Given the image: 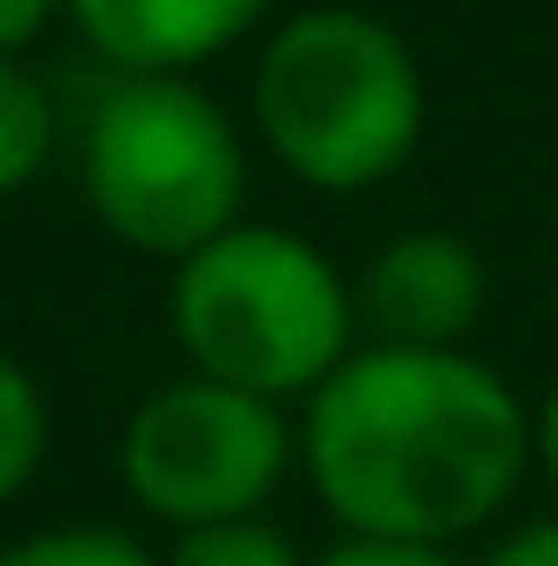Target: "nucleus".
I'll return each mask as SVG.
<instances>
[{"label": "nucleus", "mask_w": 558, "mask_h": 566, "mask_svg": "<svg viewBox=\"0 0 558 566\" xmlns=\"http://www.w3.org/2000/svg\"><path fill=\"white\" fill-rule=\"evenodd\" d=\"M253 130L306 191L352 199L413 161L429 130V77L382 15L322 0L261 39Z\"/></svg>", "instance_id": "obj_2"}, {"label": "nucleus", "mask_w": 558, "mask_h": 566, "mask_svg": "<svg viewBox=\"0 0 558 566\" xmlns=\"http://www.w3.org/2000/svg\"><path fill=\"white\" fill-rule=\"evenodd\" d=\"M0 566H161L138 536L123 528H99V521H77V528H39L23 544H8Z\"/></svg>", "instance_id": "obj_11"}, {"label": "nucleus", "mask_w": 558, "mask_h": 566, "mask_svg": "<svg viewBox=\"0 0 558 566\" xmlns=\"http://www.w3.org/2000/svg\"><path fill=\"white\" fill-rule=\"evenodd\" d=\"M536 460H544V474L558 482V382L544 390V406H536Z\"/></svg>", "instance_id": "obj_15"}, {"label": "nucleus", "mask_w": 558, "mask_h": 566, "mask_svg": "<svg viewBox=\"0 0 558 566\" xmlns=\"http://www.w3.org/2000/svg\"><path fill=\"white\" fill-rule=\"evenodd\" d=\"M306 474L345 536L460 544L536 460V413L466 345H352L306 390Z\"/></svg>", "instance_id": "obj_1"}, {"label": "nucleus", "mask_w": 558, "mask_h": 566, "mask_svg": "<svg viewBox=\"0 0 558 566\" xmlns=\"http://www.w3.org/2000/svg\"><path fill=\"white\" fill-rule=\"evenodd\" d=\"M107 70H199L230 54L276 0H62Z\"/></svg>", "instance_id": "obj_7"}, {"label": "nucleus", "mask_w": 558, "mask_h": 566, "mask_svg": "<svg viewBox=\"0 0 558 566\" xmlns=\"http://www.w3.org/2000/svg\"><path fill=\"white\" fill-rule=\"evenodd\" d=\"M291 452L298 437L283 421V398L191 368L138 398L123 429V482L154 521L199 528V521L261 513L276 497Z\"/></svg>", "instance_id": "obj_5"}, {"label": "nucleus", "mask_w": 558, "mask_h": 566, "mask_svg": "<svg viewBox=\"0 0 558 566\" xmlns=\"http://www.w3.org/2000/svg\"><path fill=\"white\" fill-rule=\"evenodd\" d=\"M85 199L115 245L185 261L245 222V130L185 70H123L85 123Z\"/></svg>", "instance_id": "obj_4"}, {"label": "nucleus", "mask_w": 558, "mask_h": 566, "mask_svg": "<svg viewBox=\"0 0 558 566\" xmlns=\"http://www.w3.org/2000/svg\"><path fill=\"white\" fill-rule=\"evenodd\" d=\"M489 269L460 230H398L375 245V261L352 283V306L382 345H466V329L482 322Z\"/></svg>", "instance_id": "obj_6"}, {"label": "nucleus", "mask_w": 558, "mask_h": 566, "mask_svg": "<svg viewBox=\"0 0 558 566\" xmlns=\"http://www.w3.org/2000/svg\"><path fill=\"white\" fill-rule=\"evenodd\" d=\"M161 566H314V559L283 528H269L261 513H230V521L177 528V544L161 552Z\"/></svg>", "instance_id": "obj_9"}, {"label": "nucleus", "mask_w": 558, "mask_h": 566, "mask_svg": "<svg viewBox=\"0 0 558 566\" xmlns=\"http://www.w3.org/2000/svg\"><path fill=\"white\" fill-rule=\"evenodd\" d=\"M482 566H558V521H528V528H513Z\"/></svg>", "instance_id": "obj_13"}, {"label": "nucleus", "mask_w": 558, "mask_h": 566, "mask_svg": "<svg viewBox=\"0 0 558 566\" xmlns=\"http://www.w3.org/2000/svg\"><path fill=\"white\" fill-rule=\"evenodd\" d=\"M314 566H460L452 544H406V536H345Z\"/></svg>", "instance_id": "obj_12"}, {"label": "nucleus", "mask_w": 558, "mask_h": 566, "mask_svg": "<svg viewBox=\"0 0 558 566\" xmlns=\"http://www.w3.org/2000/svg\"><path fill=\"white\" fill-rule=\"evenodd\" d=\"M54 154H62V107L46 93V77L0 54V199L31 191L54 169Z\"/></svg>", "instance_id": "obj_8"}, {"label": "nucleus", "mask_w": 558, "mask_h": 566, "mask_svg": "<svg viewBox=\"0 0 558 566\" xmlns=\"http://www.w3.org/2000/svg\"><path fill=\"white\" fill-rule=\"evenodd\" d=\"M46 429H54V421H46L39 376H31L23 360L0 353V505L31 490V474H39V460H46Z\"/></svg>", "instance_id": "obj_10"}, {"label": "nucleus", "mask_w": 558, "mask_h": 566, "mask_svg": "<svg viewBox=\"0 0 558 566\" xmlns=\"http://www.w3.org/2000/svg\"><path fill=\"white\" fill-rule=\"evenodd\" d=\"M54 15H62V0H0V54H23Z\"/></svg>", "instance_id": "obj_14"}, {"label": "nucleus", "mask_w": 558, "mask_h": 566, "mask_svg": "<svg viewBox=\"0 0 558 566\" xmlns=\"http://www.w3.org/2000/svg\"><path fill=\"white\" fill-rule=\"evenodd\" d=\"M352 283L283 222H230L169 261V337L199 376L261 398H306L352 353Z\"/></svg>", "instance_id": "obj_3"}]
</instances>
